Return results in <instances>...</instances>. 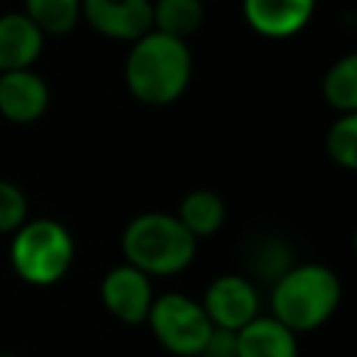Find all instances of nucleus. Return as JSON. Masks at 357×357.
<instances>
[{
  "label": "nucleus",
  "instance_id": "6e6552de",
  "mask_svg": "<svg viewBox=\"0 0 357 357\" xmlns=\"http://www.w3.org/2000/svg\"><path fill=\"white\" fill-rule=\"evenodd\" d=\"M100 301L117 321L145 324L148 310L153 304L151 276H145L131 265H117L100 282Z\"/></svg>",
  "mask_w": 357,
  "mask_h": 357
},
{
  "label": "nucleus",
  "instance_id": "423d86ee",
  "mask_svg": "<svg viewBox=\"0 0 357 357\" xmlns=\"http://www.w3.org/2000/svg\"><path fill=\"white\" fill-rule=\"evenodd\" d=\"M201 307L212 326L237 332L257 318L259 296L251 279H245L243 273H223L206 287Z\"/></svg>",
  "mask_w": 357,
  "mask_h": 357
},
{
  "label": "nucleus",
  "instance_id": "f03ea898",
  "mask_svg": "<svg viewBox=\"0 0 357 357\" xmlns=\"http://www.w3.org/2000/svg\"><path fill=\"white\" fill-rule=\"evenodd\" d=\"M198 240L170 212H142L128 220L120 237L126 265L145 276H173L195 257Z\"/></svg>",
  "mask_w": 357,
  "mask_h": 357
},
{
  "label": "nucleus",
  "instance_id": "20e7f679",
  "mask_svg": "<svg viewBox=\"0 0 357 357\" xmlns=\"http://www.w3.org/2000/svg\"><path fill=\"white\" fill-rule=\"evenodd\" d=\"M73 257H75L73 234L67 231V226L50 218L25 220L14 231L8 248L14 273L36 287H47L64 279V273L73 265Z\"/></svg>",
  "mask_w": 357,
  "mask_h": 357
},
{
  "label": "nucleus",
  "instance_id": "9b49d317",
  "mask_svg": "<svg viewBox=\"0 0 357 357\" xmlns=\"http://www.w3.org/2000/svg\"><path fill=\"white\" fill-rule=\"evenodd\" d=\"M42 31L22 11L0 17V73L31 70V64L42 53Z\"/></svg>",
  "mask_w": 357,
  "mask_h": 357
},
{
  "label": "nucleus",
  "instance_id": "f257e3e1",
  "mask_svg": "<svg viewBox=\"0 0 357 357\" xmlns=\"http://www.w3.org/2000/svg\"><path fill=\"white\" fill-rule=\"evenodd\" d=\"M123 78L134 100L145 106L176 103L192 78V56L187 42L148 31L137 42L123 64Z\"/></svg>",
  "mask_w": 357,
  "mask_h": 357
},
{
  "label": "nucleus",
  "instance_id": "7ed1b4c3",
  "mask_svg": "<svg viewBox=\"0 0 357 357\" xmlns=\"http://www.w3.org/2000/svg\"><path fill=\"white\" fill-rule=\"evenodd\" d=\"M340 304V279L332 268L307 262L293 265L273 282L271 310L279 324H284L293 335L318 329L332 318Z\"/></svg>",
  "mask_w": 357,
  "mask_h": 357
},
{
  "label": "nucleus",
  "instance_id": "dca6fc26",
  "mask_svg": "<svg viewBox=\"0 0 357 357\" xmlns=\"http://www.w3.org/2000/svg\"><path fill=\"white\" fill-rule=\"evenodd\" d=\"M324 100L337 114H354L357 112V56L349 53L340 61H335L324 75Z\"/></svg>",
  "mask_w": 357,
  "mask_h": 357
},
{
  "label": "nucleus",
  "instance_id": "4468645a",
  "mask_svg": "<svg viewBox=\"0 0 357 357\" xmlns=\"http://www.w3.org/2000/svg\"><path fill=\"white\" fill-rule=\"evenodd\" d=\"M151 22V31L187 42L204 22V0H156Z\"/></svg>",
  "mask_w": 357,
  "mask_h": 357
},
{
  "label": "nucleus",
  "instance_id": "9d476101",
  "mask_svg": "<svg viewBox=\"0 0 357 357\" xmlns=\"http://www.w3.org/2000/svg\"><path fill=\"white\" fill-rule=\"evenodd\" d=\"M315 11V0H243L245 22L268 39H287L298 33Z\"/></svg>",
  "mask_w": 357,
  "mask_h": 357
},
{
  "label": "nucleus",
  "instance_id": "ddd939ff",
  "mask_svg": "<svg viewBox=\"0 0 357 357\" xmlns=\"http://www.w3.org/2000/svg\"><path fill=\"white\" fill-rule=\"evenodd\" d=\"M178 223L195 237H212L226 223V201L215 190H192L178 204Z\"/></svg>",
  "mask_w": 357,
  "mask_h": 357
},
{
  "label": "nucleus",
  "instance_id": "f8f14e48",
  "mask_svg": "<svg viewBox=\"0 0 357 357\" xmlns=\"http://www.w3.org/2000/svg\"><path fill=\"white\" fill-rule=\"evenodd\" d=\"M237 357H298V343L284 324L257 315L237 329Z\"/></svg>",
  "mask_w": 357,
  "mask_h": 357
},
{
  "label": "nucleus",
  "instance_id": "2eb2a0df",
  "mask_svg": "<svg viewBox=\"0 0 357 357\" xmlns=\"http://www.w3.org/2000/svg\"><path fill=\"white\" fill-rule=\"evenodd\" d=\"M22 14L42 36H67L81 20V0H25Z\"/></svg>",
  "mask_w": 357,
  "mask_h": 357
},
{
  "label": "nucleus",
  "instance_id": "39448f33",
  "mask_svg": "<svg viewBox=\"0 0 357 357\" xmlns=\"http://www.w3.org/2000/svg\"><path fill=\"white\" fill-rule=\"evenodd\" d=\"M145 324L151 326L159 346L176 357H201L212 324L201 301L184 293H165L153 298Z\"/></svg>",
  "mask_w": 357,
  "mask_h": 357
},
{
  "label": "nucleus",
  "instance_id": "f3484780",
  "mask_svg": "<svg viewBox=\"0 0 357 357\" xmlns=\"http://www.w3.org/2000/svg\"><path fill=\"white\" fill-rule=\"evenodd\" d=\"M326 153L343 170L357 167V112L340 114L326 131Z\"/></svg>",
  "mask_w": 357,
  "mask_h": 357
},
{
  "label": "nucleus",
  "instance_id": "aec40b11",
  "mask_svg": "<svg viewBox=\"0 0 357 357\" xmlns=\"http://www.w3.org/2000/svg\"><path fill=\"white\" fill-rule=\"evenodd\" d=\"M201 357H237V332L212 326V332H209V337L204 343Z\"/></svg>",
  "mask_w": 357,
  "mask_h": 357
},
{
  "label": "nucleus",
  "instance_id": "6ab92c4d",
  "mask_svg": "<svg viewBox=\"0 0 357 357\" xmlns=\"http://www.w3.org/2000/svg\"><path fill=\"white\" fill-rule=\"evenodd\" d=\"M28 220V198L14 181L0 178V234H14Z\"/></svg>",
  "mask_w": 357,
  "mask_h": 357
},
{
  "label": "nucleus",
  "instance_id": "a211bd4d",
  "mask_svg": "<svg viewBox=\"0 0 357 357\" xmlns=\"http://www.w3.org/2000/svg\"><path fill=\"white\" fill-rule=\"evenodd\" d=\"M248 265L251 271L259 276V279H268V282H276L282 273H287L293 265H290V251L282 240L276 237H265L259 240L251 254H248Z\"/></svg>",
  "mask_w": 357,
  "mask_h": 357
},
{
  "label": "nucleus",
  "instance_id": "1a4fd4ad",
  "mask_svg": "<svg viewBox=\"0 0 357 357\" xmlns=\"http://www.w3.org/2000/svg\"><path fill=\"white\" fill-rule=\"evenodd\" d=\"M50 103L45 78L33 70L0 73V114L8 123H36Z\"/></svg>",
  "mask_w": 357,
  "mask_h": 357
},
{
  "label": "nucleus",
  "instance_id": "0eeeda50",
  "mask_svg": "<svg viewBox=\"0 0 357 357\" xmlns=\"http://www.w3.org/2000/svg\"><path fill=\"white\" fill-rule=\"evenodd\" d=\"M153 0H81V17L89 28L114 42H137L153 22Z\"/></svg>",
  "mask_w": 357,
  "mask_h": 357
},
{
  "label": "nucleus",
  "instance_id": "412c9836",
  "mask_svg": "<svg viewBox=\"0 0 357 357\" xmlns=\"http://www.w3.org/2000/svg\"><path fill=\"white\" fill-rule=\"evenodd\" d=\"M0 357H11V354H0Z\"/></svg>",
  "mask_w": 357,
  "mask_h": 357
}]
</instances>
